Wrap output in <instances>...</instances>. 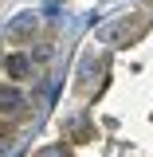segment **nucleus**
<instances>
[{"label":"nucleus","instance_id":"f257e3e1","mask_svg":"<svg viewBox=\"0 0 153 157\" xmlns=\"http://www.w3.org/2000/svg\"><path fill=\"white\" fill-rule=\"evenodd\" d=\"M145 28H149V16H141V12L114 16L110 24H102V28H98V43H102V47H126V43H134Z\"/></svg>","mask_w":153,"mask_h":157},{"label":"nucleus","instance_id":"f03ea898","mask_svg":"<svg viewBox=\"0 0 153 157\" xmlns=\"http://www.w3.org/2000/svg\"><path fill=\"white\" fill-rule=\"evenodd\" d=\"M28 110V98L20 94L16 86H0V114L4 118H24Z\"/></svg>","mask_w":153,"mask_h":157},{"label":"nucleus","instance_id":"7ed1b4c3","mask_svg":"<svg viewBox=\"0 0 153 157\" xmlns=\"http://www.w3.org/2000/svg\"><path fill=\"white\" fill-rule=\"evenodd\" d=\"M36 28H39V16H32V12H28V16H16L12 24H8V39H12V43H20V39L32 36Z\"/></svg>","mask_w":153,"mask_h":157},{"label":"nucleus","instance_id":"20e7f679","mask_svg":"<svg viewBox=\"0 0 153 157\" xmlns=\"http://www.w3.org/2000/svg\"><path fill=\"white\" fill-rule=\"evenodd\" d=\"M4 71H8L12 78H24L28 71H32V59H28V55H8V59H4Z\"/></svg>","mask_w":153,"mask_h":157},{"label":"nucleus","instance_id":"39448f33","mask_svg":"<svg viewBox=\"0 0 153 157\" xmlns=\"http://www.w3.org/2000/svg\"><path fill=\"white\" fill-rule=\"evenodd\" d=\"M39 157H71V149L59 141V145H47V149H39Z\"/></svg>","mask_w":153,"mask_h":157},{"label":"nucleus","instance_id":"423d86ee","mask_svg":"<svg viewBox=\"0 0 153 157\" xmlns=\"http://www.w3.org/2000/svg\"><path fill=\"white\" fill-rule=\"evenodd\" d=\"M71 137H82V141H86V137H90V126H86V122H75V126H71Z\"/></svg>","mask_w":153,"mask_h":157}]
</instances>
